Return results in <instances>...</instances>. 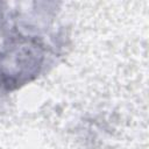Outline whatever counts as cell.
<instances>
[{
    "label": "cell",
    "instance_id": "1",
    "mask_svg": "<svg viewBox=\"0 0 149 149\" xmlns=\"http://www.w3.org/2000/svg\"><path fill=\"white\" fill-rule=\"evenodd\" d=\"M45 49L31 37L17 36L0 51V87L14 91L34 80L43 69Z\"/></svg>",
    "mask_w": 149,
    "mask_h": 149
}]
</instances>
